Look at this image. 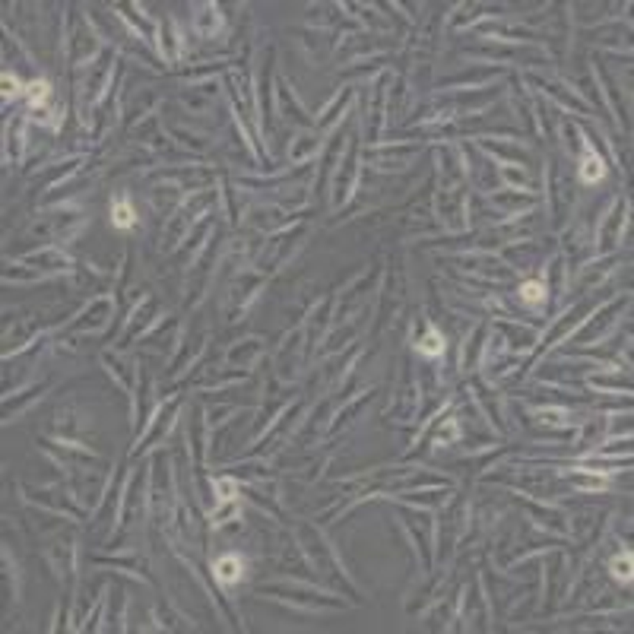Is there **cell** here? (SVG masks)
<instances>
[{
  "instance_id": "cell-1",
  "label": "cell",
  "mask_w": 634,
  "mask_h": 634,
  "mask_svg": "<svg viewBox=\"0 0 634 634\" xmlns=\"http://www.w3.org/2000/svg\"><path fill=\"white\" fill-rule=\"evenodd\" d=\"M241 577H245V558H241V555L231 552V555H222V558L216 562V580L222 587L238 584Z\"/></svg>"
},
{
  "instance_id": "cell-2",
  "label": "cell",
  "mask_w": 634,
  "mask_h": 634,
  "mask_svg": "<svg viewBox=\"0 0 634 634\" xmlns=\"http://www.w3.org/2000/svg\"><path fill=\"white\" fill-rule=\"evenodd\" d=\"M603 174H605L603 158H599L596 152H593L590 146H587L584 162H580V181H584V184H596V181H603Z\"/></svg>"
},
{
  "instance_id": "cell-3",
  "label": "cell",
  "mask_w": 634,
  "mask_h": 634,
  "mask_svg": "<svg viewBox=\"0 0 634 634\" xmlns=\"http://www.w3.org/2000/svg\"><path fill=\"white\" fill-rule=\"evenodd\" d=\"M133 206H130V200L127 197H121V200H115L111 203V225H115L117 231H130L133 229Z\"/></svg>"
},
{
  "instance_id": "cell-4",
  "label": "cell",
  "mask_w": 634,
  "mask_h": 634,
  "mask_svg": "<svg viewBox=\"0 0 634 634\" xmlns=\"http://www.w3.org/2000/svg\"><path fill=\"white\" fill-rule=\"evenodd\" d=\"M416 352H418V355H425V359H438V355L444 352V339H441L438 327H428L425 336H422V339L416 343Z\"/></svg>"
},
{
  "instance_id": "cell-5",
  "label": "cell",
  "mask_w": 634,
  "mask_h": 634,
  "mask_svg": "<svg viewBox=\"0 0 634 634\" xmlns=\"http://www.w3.org/2000/svg\"><path fill=\"white\" fill-rule=\"evenodd\" d=\"M520 302H526V304H542L546 302V282L542 279H530V282H523L520 286Z\"/></svg>"
},
{
  "instance_id": "cell-6",
  "label": "cell",
  "mask_w": 634,
  "mask_h": 634,
  "mask_svg": "<svg viewBox=\"0 0 634 634\" xmlns=\"http://www.w3.org/2000/svg\"><path fill=\"white\" fill-rule=\"evenodd\" d=\"M609 568H612V577H615V580H625V584H628V580H631V552L615 555Z\"/></svg>"
},
{
  "instance_id": "cell-7",
  "label": "cell",
  "mask_w": 634,
  "mask_h": 634,
  "mask_svg": "<svg viewBox=\"0 0 634 634\" xmlns=\"http://www.w3.org/2000/svg\"><path fill=\"white\" fill-rule=\"evenodd\" d=\"M32 105H38V101H44V99H48V83H44V79H42V83H32Z\"/></svg>"
},
{
  "instance_id": "cell-8",
  "label": "cell",
  "mask_w": 634,
  "mask_h": 634,
  "mask_svg": "<svg viewBox=\"0 0 634 634\" xmlns=\"http://www.w3.org/2000/svg\"><path fill=\"white\" fill-rule=\"evenodd\" d=\"M219 491H222L219 498H225V501H229L231 491H235V482H231V479H219Z\"/></svg>"
}]
</instances>
